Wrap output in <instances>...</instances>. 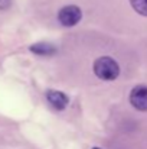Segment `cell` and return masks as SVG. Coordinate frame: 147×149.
<instances>
[{
    "label": "cell",
    "instance_id": "277c9868",
    "mask_svg": "<svg viewBox=\"0 0 147 149\" xmlns=\"http://www.w3.org/2000/svg\"><path fill=\"white\" fill-rule=\"evenodd\" d=\"M46 99H48L49 104L53 109H56V110H63L68 106V103H69L68 97L63 93L56 91V90H49L48 93H46Z\"/></svg>",
    "mask_w": 147,
    "mask_h": 149
},
{
    "label": "cell",
    "instance_id": "8992f818",
    "mask_svg": "<svg viewBox=\"0 0 147 149\" xmlns=\"http://www.w3.org/2000/svg\"><path fill=\"white\" fill-rule=\"evenodd\" d=\"M130 3L137 13L147 16V0H130Z\"/></svg>",
    "mask_w": 147,
    "mask_h": 149
},
{
    "label": "cell",
    "instance_id": "6da1fadb",
    "mask_svg": "<svg viewBox=\"0 0 147 149\" xmlns=\"http://www.w3.org/2000/svg\"><path fill=\"white\" fill-rule=\"evenodd\" d=\"M94 72L101 80H115L120 74V67L112 58L101 56L94 62Z\"/></svg>",
    "mask_w": 147,
    "mask_h": 149
},
{
    "label": "cell",
    "instance_id": "3957f363",
    "mask_svg": "<svg viewBox=\"0 0 147 149\" xmlns=\"http://www.w3.org/2000/svg\"><path fill=\"white\" fill-rule=\"evenodd\" d=\"M130 103L134 109L140 111L147 110V87L146 86H136L130 93Z\"/></svg>",
    "mask_w": 147,
    "mask_h": 149
},
{
    "label": "cell",
    "instance_id": "7a4b0ae2",
    "mask_svg": "<svg viewBox=\"0 0 147 149\" xmlns=\"http://www.w3.org/2000/svg\"><path fill=\"white\" fill-rule=\"evenodd\" d=\"M81 17H82L81 9L75 4L65 6L58 13V20L62 26H74L81 20Z\"/></svg>",
    "mask_w": 147,
    "mask_h": 149
},
{
    "label": "cell",
    "instance_id": "52a82bcc",
    "mask_svg": "<svg viewBox=\"0 0 147 149\" xmlns=\"http://www.w3.org/2000/svg\"><path fill=\"white\" fill-rule=\"evenodd\" d=\"M12 0H0V10H6L10 6Z\"/></svg>",
    "mask_w": 147,
    "mask_h": 149
},
{
    "label": "cell",
    "instance_id": "ba28073f",
    "mask_svg": "<svg viewBox=\"0 0 147 149\" xmlns=\"http://www.w3.org/2000/svg\"><path fill=\"white\" fill-rule=\"evenodd\" d=\"M94 149H99V148H94Z\"/></svg>",
    "mask_w": 147,
    "mask_h": 149
},
{
    "label": "cell",
    "instance_id": "5b68a950",
    "mask_svg": "<svg viewBox=\"0 0 147 149\" xmlns=\"http://www.w3.org/2000/svg\"><path fill=\"white\" fill-rule=\"evenodd\" d=\"M29 49H30V52H33L36 55H52V54L56 52V48L48 42H38V44L32 45Z\"/></svg>",
    "mask_w": 147,
    "mask_h": 149
}]
</instances>
